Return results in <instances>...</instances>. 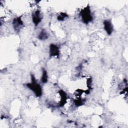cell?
Listing matches in <instances>:
<instances>
[{
    "instance_id": "cell-2",
    "label": "cell",
    "mask_w": 128,
    "mask_h": 128,
    "mask_svg": "<svg viewBox=\"0 0 128 128\" xmlns=\"http://www.w3.org/2000/svg\"><path fill=\"white\" fill-rule=\"evenodd\" d=\"M28 86L38 96H40L42 94V90L40 86L36 83L34 80H32V83L28 84Z\"/></svg>"
},
{
    "instance_id": "cell-4",
    "label": "cell",
    "mask_w": 128,
    "mask_h": 128,
    "mask_svg": "<svg viewBox=\"0 0 128 128\" xmlns=\"http://www.w3.org/2000/svg\"><path fill=\"white\" fill-rule=\"evenodd\" d=\"M41 19V14L39 11H36L32 14V20L36 25L38 24L40 22Z\"/></svg>"
},
{
    "instance_id": "cell-8",
    "label": "cell",
    "mask_w": 128,
    "mask_h": 128,
    "mask_svg": "<svg viewBox=\"0 0 128 128\" xmlns=\"http://www.w3.org/2000/svg\"><path fill=\"white\" fill-rule=\"evenodd\" d=\"M66 16V14H61L60 16H58V20H64Z\"/></svg>"
},
{
    "instance_id": "cell-5",
    "label": "cell",
    "mask_w": 128,
    "mask_h": 128,
    "mask_svg": "<svg viewBox=\"0 0 128 128\" xmlns=\"http://www.w3.org/2000/svg\"><path fill=\"white\" fill-rule=\"evenodd\" d=\"M59 50L58 48L55 45H51L50 47V53L51 56H56L58 54Z\"/></svg>"
},
{
    "instance_id": "cell-7",
    "label": "cell",
    "mask_w": 128,
    "mask_h": 128,
    "mask_svg": "<svg viewBox=\"0 0 128 128\" xmlns=\"http://www.w3.org/2000/svg\"><path fill=\"white\" fill-rule=\"evenodd\" d=\"M47 79H48V76H47V74L46 71L44 70L43 71V74L42 77V82H47Z\"/></svg>"
},
{
    "instance_id": "cell-1",
    "label": "cell",
    "mask_w": 128,
    "mask_h": 128,
    "mask_svg": "<svg viewBox=\"0 0 128 128\" xmlns=\"http://www.w3.org/2000/svg\"><path fill=\"white\" fill-rule=\"evenodd\" d=\"M81 16L84 22L86 23H88L92 19L90 11L88 8H85L81 12Z\"/></svg>"
},
{
    "instance_id": "cell-3",
    "label": "cell",
    "mask_w": 128,
    "mask_h": 128,
    "mask_svg": "<svg viewBox=\"0 0 128 128\" xmlns=\"http://www.w3.org/2000/svg\"><path fill=\"white\" fill-rule=\"evenodd\" d=\"M104 28L108 34H110L112 32L113 28L112 23L108 20H105L104 22Z\"/></svg>"
},
{
    "instance_id": "cell-6",
    "label": "cell",
    "mask_w": 128,
    "mask_h": 128,
    "mask_svg": "<svg viewBox=\"0 0 128 128\" xmlns=\"http://www.w3.org/2000/svg\"><path fill=\"white\" fill-rule=\"evenodd\" d=\"M38 38L42 40L46 39L48 38V34L46 32H45L44 30H42L38 36Z\"/></svg>"
}]
</instances>
